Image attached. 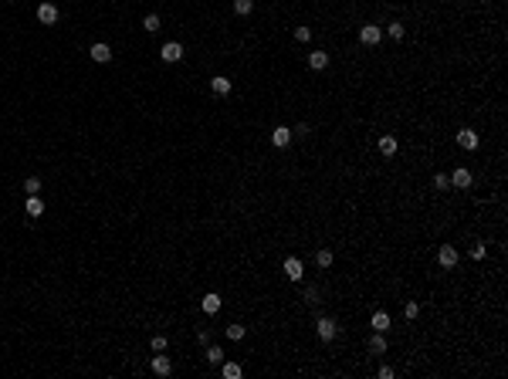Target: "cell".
<instances>
[{"label":"cell","instance_id":"obj_22","mask_svg":"<svg viewBox=\"0 0 508 379\" xmlns=\"http://www.w3.org/2000/svg\"><path fill=\"white\" fill-rule=\"evenodd\" d=\"M143 31H146V34H156V31H159V17H156V14H146V20H143Z\"/></svg>","mask_w":508,"mask_h":379},{"label":"cell","instance_id":"obj_11","mask_svg":"<svg viewBox=\"0 0 508 379\" xmlns=\"http://www.w3.org/2000/svg\"><path fill=\"white\" fill-rule=\"evenodd\" d=\"M24 210H27V217H41V213H44V200H41L38 193H31L27 203H24Z\"/></svg>","mask_w":508,"mask_h":379},{"label":"cell","instance_id":"obj_31","mask_svg":"<svg viewBox=\"0 0 508 379\" xmlns=\"http://www.w3.org/2000/svg\"><path fill=\"white\" fill-rule=\"evenodd\" d=\"M312 38V31L308 27H295V41H308Z\"/></svg>","mask_w":508,"mask_h":379},{"label":"cell","instance_id":"obj_5","mask_svg":"<svg viewBox=\"0 0 508 379\" xmlns=\"http://www.w3.org/2000/svg\"><path fill=\"white\" fill-rule=\"evenodd\" d=\"M301 274H305L301 261L298 257H288V261H285V278H288V281H301Z\"/></svg>","mask_w":508,"mask_h":379},{"label":"cell","instance_id":"obj_6","mask_svg":"<svg viewBox=\"0 0 508 379\" xmlns=\"http://www.w3.org/2000/svg\"><path fill=\"white\" fill-rule=\"evenodd\" d=\"M437 261H440V267H454V264H457V247L444 244L440 251H437Z\"/></svg>","mask_w":508,"mask_h":379},{"label":"cell","instance_id":"obj_23","mask_svg":"<svg viewBox=\"0 0 508 379\" xmlns=\"http://www.w3.org/2000/svg\"><path fill=\"white\" fill-rule=\"evenodd\" d=\"M251 10H254V0H234V14L244 17V14H251Z\"/></svg>","mask_w":508,"mask_h":379},{"label":"cell","instance_id":"obj_14","mask_svg":"<svg viewBox=\"0 0 508 379\" xmlns=\"http://www.w3.org/2000/svg\"><path fill=\"white\" fill-rule=\"evenodd\" d=\"M210 92L214 95H230V78H224V75L210 78Z\"/></svg>","mask_w":508,"mask_h":379},{"label":"cell","instance_id":"obj_2","mask_svg":"<svg viewBox=\"0 0 508 379\" xmlns=\"http://www.w3.org/2000/svg\"><path fill=\"white\" fill-rule=\"evenodd\" d=\"M149 366H152V373H156V376H169V373H173V362H169L166 352H156Z\"/></svg>","mask_w":508,"mask_h":379},{"label":"cell","instance_id":"obj_21","mask_svg":"<svg viewBox=\"0 0 508 379\" xmlns=\"http://www.w3.org/2000/svg\"><path fill=\"white\" fill-rule=\"evenodd\" d=\"M220 366H224V369H220L224 379H237V376H241V366H237V362H220Z\"/></svg>","mask_w":508,"mask_h":379},{"label":"cell","instance_id":"obj_17","mask_svg":"<svg viewBox=\"0 0 508 379\" xmlns=\"http://www.w3.org/2000/svg\"><path fill=\"white\" fill-rule=\"evenodd\" d=\"M369 352H376V356L386 352V339H383V332H373V339H369Z\"/></svg>","mask_w":508,"mask_h":379},{"label":"cell","instance_id":"obj_10","mask_svg":"<svg viewBox=\"0 0 508 379\" xmlns=\"http://www.w3.org/2000/svg\"><path fill=\"white\" fill-rule=\"evenodd\" d=\"M336 332H339V328H336L332 318H319V339L322 342H332V339H336Z\"/></svg>","mask_w":508,"mask_h":379},{"label":"cell","instance_id":"obj_13","mask_svg":"<svg viewBox=\"0 0 508 379\" xmlns=\"http://www.w3.org/2000/svg\"><path fill=\"white\" fill-rule=\"evenodd\" d=\"M447 180H451V187H457V190H468L471 187V173L468 170H454Z\"/></svg>","mask_w":508,"mask_h":379},{"label":"cell","instance_id":"obj_28","mask_svg":"<svg viewBox=\"0 0 508 379\" xmlns=\"http://www.w3.org/2000/svg\"><path fill=\"white\" fill-rule=\"evenodd\" d=\"M403 315H407V318H417V315H420V305H417V302H407V305H403Z\"/></svg>","mask_w":508,"mask_h":379},{"label":"cell","instance_id":"obj_20","mask_svg":"<svg viewBox=\"0 0 508 379\" xmlns=\"http://www.w3.org/2000/svg\"><path fill=\"white\" fill-rule=\"evenodd\" d=\"M207 362H210V366H220V362H224V349H220V345H210V349H207Z\"/></svg>","mask_w":508,"mask_h":379},{"label":"cell","instance_id":"obj_1","mask_svg":"<svg viewBox=\"0 0 508 379\" xmlns=\"http://www.w3.org/2000/svg\"><path fill=\"white\" fill-rule=\"evenodd\" d=\"M379 38H383V31H379L376 24H363V27H359V41H363L366 48H373V44H379Z\"/></svg>","mask_w":508,"mask_h":379},{"label":"cell","instance_id":"obj_7","mask_svg":"<svg viewBox=\"0 0 508 379\" xmlns=\"http://www.w3.org/2000/svg\"><path fill=\"white\" fill-rule=\"evenodd\" d=\"M291 139H295V135H291V129H288V126H278V129L271 132V146H278V149H285V146H288Z\"/></svg>","mask_w":508,"mask_h":379},{"label":"cell","instance_id":"obj_24","mask_svg":"<svg viewBox=\"0 0 508 379\" xmlns=\"http://www.w3.org/2000/svg\"><path fill=\"white\" fill-rule=\"evenodd\" d=\"M244 332H247L244 325H227V339H234V342L244 339Z\"/></svg>","mask_w":508,"mask_h":379},{"label":"cell","instance_id":"obj_32","mask_svg":"<svg viewBox=\"0 0 508 379\" xmlns=\"http://www.w3.org/2000/svg\"><path fill=\"white\" fill-rule=\"evenodd\" d=\"M197 342H200V345H207V342H210V332H207V328H200V332H197Z\"/></svg>","mask_w":508,"mask_h":379},{"label":"cell","instance_id":"obj_12","mask_svg":"<svg viewBox=\"0 0 508 379\" xmlns=\"http://www.w3.org/2000/svg\"><path fill=\"white\" fill-rule=\"evenodd\" d=\"M200 308H204L207 315H217V312H220V295H217V291H210V295H204V302H200Z\"/></svg>","mask_w":508,"mask_h":379},{"label":"cell","instance_id":"obj_8","mask_svg":"<svg viewBox=\"0 0 508 379\" xmlns=\"http://www.w3.org/2000/svg\"><path fill=\"white\" fill-rule=\"evenodd\" d=\"M457 146L461 149H478V132L474 129H461L457 132Z\"/></svg>","mask_w":508,"mask_h":379},{"label":"cell","instance_id":"obj_9","mask_svg":"<svg viewBox=\"0 0 508 379\" xmlns=\"http://www.w3.org/2000/svg\"><path fill=\"white\" fill-rule=\"evenodd\" d=\"M38 20H41V24H55V20H58V7L44 0V3L38 7Z\"/></svg>","mask_w":508,"mask_h":379},{"label":"cell","instance_id":"obj_4","mask_svg":"<svg viewBox=\"0 0 508 379\" xmlns=\"http://www.w3.org/2000/svg\"><path fill=\"white\" fill-rule=\"evenodd\" d=\"M88 55H92V61H98V64H109V61H112V48L98 41V44H92V51H88Z\"/></svg>","mask_w":508,"mask_h":379},{"label":"cell","instance_id":"obj_18","mask_svg":"<svg viewBox=\"0 0 508 379\" xmlns=\"http://www.w3.org/2000/svg\"><path fill=\"white\" fill-rule=\"evenodd\" d=\"M379 152H383V156H393V152H396V139H393V135H379Z\"/></svg>","mask_w":508,"mask_h":379},{"label":"cell","instance_id":"obj_29","mask_svg":"<svg viewBox=\"0 0 508 379\" xmlns=\"http://www.w3.org/2000/svg\"><path fill=\"white\" fill-rule=\"evenodd\" d=\"M485 254H488V247L481 244V241H478V244L471 247V257H474V261H481V257H485Z\"/></svg>","mask_w":508,"mask_h":379},{"label":"cell","instance_id":"obj_3","mask_svg":"<svg viewBox=\"0 0 508 379\" xmlns=\"http://www.w3.org/2000/svg\"><path fill=\"white\" fill-rule=\"evenodd\" d=\"M159 55H163V61H166V64H176V61L183 58V44L169 41V44H163V51H159Z\"/></svg>","mask_w":508,"mask_h":379},{"label":"cell","instance_id":"obj_25","mask_svg":"<svg viewBox=\"0 0 508 379\" xmlns=\"http://www.w3.org/2000/svg\"><path fill=\"white\" fill-rule=\"evenodd\" d=\"M24 190H27V196H31V193H38V190H41V180H38V176H27V180H24Z\"/></svg>","mask_w":508,"mask_h":379},{"label":"cell","instance_id":"obj_16","mask_svg":"<svg viewBox=\"0 0 508 379\" xmlns=\"http://www.w3.org/2000/svg\"><path fill=\"white\" fill-rule=\"evenodd\" d=\"M325 64H329V55H325V51H312V55H308V68H315V71H322Z\"/></svg>","mask_w":508,"mask_h":379},{"label":"cell","instance_id":"obj_30","mask_svg":"<svg viewBox=\"0 0 508 379\" xmlns=\"http://www.w3.org/2000/svg\"><path fill=\"white\" fill-rule=\"evenodd\" d=\"M434 187H437V190H447V187H451V180H447L444 173H437V176H434Z\"/></svg>","mask_w":508,"mask_h":379},{"label":"cell","instance_id":"obj_19","mask_svg":"<svg viewBox=\"0 0 508 379\" xmlns=\"http://www.w3.org/2000/svg\"><path fill=\"white\" fill-rule=\"evenodd\" d=\"M386 34H390V38H393V41H403V38H407V27H403L400 20H393V24L386 27Z\"/></svg>","mask_w":508,"mask_h":379},{"label":"cell","instance_id":"obj_15","mask_svg":"<svg viewBox=\"0 0 508 379\" xmlns=\"http://www.w3.org/2000/svg\"><path fill=\"white\" fill-rule=\"evenodd\" d=\"M369 325H373V332H386V328H390V315H386V312L379 308V312H373Z\"/></svg>","mask_w":508,"mask_h":379},{"label":"cell","instance_id":"obj_27","mask_svg":"<svg viewBox=\"0 0 508 379\" xmlns=\"http://www.w3.org/2000/svg\"><path fill=\"white\" fill-rule=\"evenodd\" d=\"M315 261H319V267H329V264H332V251H319Z\"/></svg>","mask_w":508,"mask_h":379},{"label":"cell","instance_id":"obj_26","mask_svg":"<svg viewBox=\"0 0 508 379\" xmlns=\"http://www.w3.org/2000/svg\"><path fill=\"white\" fill-rule=\"evenodd\" d=\"M152 352H166V335H152Z\"/></svg>","mask_w":508,"mask_h":379}]
</instances>
